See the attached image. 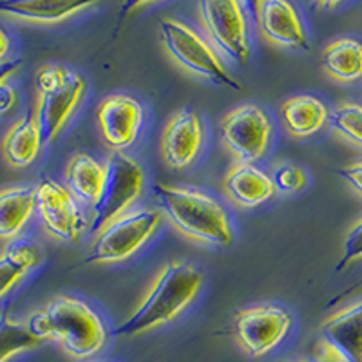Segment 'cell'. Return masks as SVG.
Returning <instances> with one entry per match:
<instances>
[{
	"instance_id": "cell-23",
	"label": "cell",
	"mask_w": 362,
	"mask_h": 362,
	"mask_svg": "<svg viewBox=\"0 0 362 362\" xmlns=\"http://www.w3.org/2000/svg\"><path fill=\"white\" fill-rule=\"evenodd\" d=\"M42 255L38 248L29 241H13L0 254V297H4L9 290L18 284V281L31 268L40 263Z\"/></svg>"
},
{
	"instance_id": "cell-27",
	"label": "cell",
	"mask_w": 362,
	"mask_h": 362,
	"mask_svg": "<svg viewBox=\"0 0 362 362\" xmlns=\"http://www.w3.org/2000/svg\"><path fill=\"white\" fill-rule=\"evenodd\" d=\"M358 259H362V219L355 223L351 226V230L348 232V235H346L344 245H342V255L337 267H335V274L342 272L348 264Z\"/></svg>"
},
{
	"instance_id": "cell-8",
	"label": "cell",
	"mask_w": 362,
	"mask_h": 362,
	"mask_svg": "<svg viewBox=\"0 0 362 362\" xmlns=\"http://www.w3.org/2000/svg\"><path fill=\"white\" fill-rule=\"evenodd\" d=\"M198 15L210 44L238 64H247L252 54L247 11L238 0H203Z\"/></svg>"
},
{
	"instance_id": "cell-5",
	"label": "cell",
	"mask_w": 362,
	"mask_h": 362,
	"mask_svg": "<svg viewBox=\"0 0 362 362\" xmlns=\"http://www.w3.org/2000/svg\"><path fill=\"white\" fill-rule=\"evenodd\" d=\"M158 28L165 51L183 69L198 74L219 87L232 90L241 89V83L226 69L221 54L216 51L214 45L206 42L189 24L176 18H161Z\"/></svg>"
},
{
	"instance_id": "cell-24",
	"label": "cell",
	"mask_w": 362,
	"mask_h": 362,
	"mask_svg": "<svg viewBox=\"0 0 362 362\" xmlns=\"http://www.w3.org/2000/svg\"><path fill=\"white\" fill-rule=\"evenodd\" d=\"M40 339L29 329L28 322H18L6 312L0 313V362H8L22 351L33 350Z\"/></svg>"
},
{
	"instance_id": "cell-20",
	"label": "cell",
	"mask_w": 362,
	"mask_h": 362,
	"mask_svg": "<svg viewBox=\"0 0 362 362\" xmlns=\"http://www.w3.org/2000/svg\"><path fill=\"white\" fill-rule=\"evenodd\" d=\"M37 210L33 187L0 190V239H15Z\"/></svg>"
},
{
	"instance_id": "cell-29",
	"label": "cell",
	"mask_w": 362,
	"mask_h": 362,
	"mask_svg": "<svg viewBox=\"0 0 362 362\" xmlns=\"http://www.w3.org/2000/svg\"><path fill=\"white\" fill-rule=\"evenodd\" d=\"M15 102H17V90L8 83H2L0 86V115L11 111L15 107Z\"/></svg>"
},
{
	"instance_id": "cell-18",
	"label": "cell",
	"mask_w": 362,
	"mask_h": 362,
	"mask_svg": "<svg viewBox=\"0 0 362 362\" xmlns=\"http://www.w3.org/2000/svg\"><path fill=\"white\" fill-rule=\"evenodd\" d=\"M281 119L284 127L296 138H306L321 131L329 119L325 103L315 96L299 95L284 100L281 105Z\"/></svg>"
},
{
	"instance_id": "cell-17",
	"label": "cell",
	"mask_w": 362,
	"mask_h": 362,
	"mask_svg": "<svg viewBox=\"0 0 362 362\" xmlns=\"http://www.w3.org/2000/svg\"><path fill=\"white\" fill-rule=\"evenodd\" d=\"M95 2H62V0H0V13L38 24H58L80 15Z\"/></svg>"
},
{
	"instance_id": "cell-21",
	"label": "cell",
	"mask_w": 362,
	"mask_h": 362,
	"mask_svg": "<svg viewBox=\"0 0 362 362\" xmlns=\"http://www.w3.org/2000/svg\"><path fill=\"white\" fill-rule=\"evenodd\" d=\"M66 187L76 199L93 203L98 199L105 181V165L96 161L89 154H76L66 167Z\"/></svg>"
},
{
	"instance_id": "cell-32",
	"label": "cell",
	"mask_w": 362,
	"mask_h": 362,
	"mask_svg": "<svg viewBox=\"0 0 362 362\" xmlns=\"http://www.w3.org/2000/svg\"><path fill=\"white\" fill-rule=\"evenodd\" d=\"M361 286H362V279H361V281H357V283H354V284H351L350 288L346 290L344 293H341V296H339V297H335V299L332 300V303H335V300H341V299H344V297H348V296H350L351 292H355V290H357V288H361Z\"/></svg>"
},
{
	"instance_id": "cell-25",
	"label": "cell",
	"mask_w": 362,
	"mask_h": 362,
	"mask_svg": "<svg viewBox=\"0 0 362 362\" xmlns=\"http://www.w3.org/2000/svg\"><path fill=\"white\" fill-rule=\"evenodd\" d=\"M329 124L337 134L362 147V105L342 103L329 115Z\"/></svg>"
},
{
	"instance_id": "cell-2",
	"label": "cell",
	"mask_w": 362,
	"mask_h": 362,
	"mask_svg": "<svg viewBox=\"0 0 362 362\" xmlns=\"http://www.w3.org/2000/svg\"><path fill=\"white\" fill-rule=\"evenodd\" d=\"M28 326L40 341L60 342L73 358H90L107 342V332L98 313L76 297H53L42 312L29 317Z\"/></svg>"
},
{
	"instance_id": "cell-22",
	"label": "cell",
	"mask_w": 362,
	"mask_h": 362,
	"mask_svg": "<svg viewBox=\"0 0 362 362\" xmlns=\"http://www.w3.org/2000/svg\"><path fill=\"white\" fill-rule=\"evenodd\" d=\"M321 64L332 78L355 82L362 78V44L355 38H339L326 45Z\"/></svg>"
},
{
	"instance_id": "cell-28",
	"label": "cell",
	"mask_w": 362,
	"mask_h": 362,
	"mask_svg": "<svg viewBox=\"0 0 362 362\" xmlns=\"http://www.w3.org/2000/svg\"><path fill=\"white\" fill-rule=\"evenodd\" d=\"M337 174L350 183L355 192L362 196V161L341 167V169H337Z\"/></svg>"
},
{
	"instance_id": "cell-3",
	"label": "cell",
	"mask_w": 362,
	"mask_h": 362,
	"mask_svg": "<svg viewBox=\"0 0 362 362\" xmlns=\"http://www.w3.org/2000/svg\"><path fill=\"white\" fill-rule=\"evenodd\" d=\"M153 190L161 214L183 235L212 247H230L234 243L230 216L210 194L163 183H154Z\"/></svg>"
},
{
	"instance_id": "cell-10",
	"label": "cell",
	"mask_w": 362,
	"mask_h": 362,
	"mask_svg": "<svg viewBox=\"0 0 362 362\" xmlns=\"http://www.w3.org/2000/svg\"><path fill=\"white\" fill-rule=\"evenodd\" d=\"M219 134L239 163H254L270 147L272 122L263 109L245 103L225 115L219 124Z\"/></svg>"
},
{
	"instance_id": "cell-1",
	"label": "cell",
	"mask_w": 362,
	"mask_h": 362,
	"mask_svg": "<svg viewBox=\"0 0 362 362\" xmlns=\"http://www.w3.org/2000/svg\"><path fill=\"white\" fill-rule=\"evenodd\" d=\"M203 286V274L187 261L173 259L153 281L138 308L125 319L116 335H141L176 321Z\"/></svg>"
},
{
	"instance_id": "cell-11",
	"label": "cell",
	"mask_w": 362,
	"mask_h": 362,
	"mask_svg": "<svg viewBox=\"0 0 362 362\" xmlns=\"http://www.w3.org/2000/svg\"><path fill=\"white\" fill-rule=\"evenodd\" d=\"M317 362H362V300L328 317L313 346Z\"/></svg>"
},
{
	"instance_id": "cell-13",
	"label": "cell",
	"mask_w": 362,
	"mask_h": 362,
	"mask_svg": "<svg viewBox=\"0 0 362 362\" xmlns=\"http://www.w3.org/2000/svg\"><path fill=\"white\" fill-rule=\"evenodd\" d=\"M96 122L105 144L116 153L131 147L144 124V107L127 95H109L96 109Z\"/></svg>"
},
{
	"instance_id": "cell-19",
	"label": "cell",
	"mask_w": 362,
	"mask_h": 362,
	"mask_svg": "<svg viewBox=\"0 0 362 362\" xmlns=\"http://www.w3.org/2000/svg\"><path fill=\"white\" fill-rule=\"evenodd\" d=\"M42 145V132L35 115H25L11 125L2 141V153L13 167H28L37 160Z\"/></svg>"
},
{
	"instance_id": "cell-9",
	"label": "cell",
	"mask_w": 362,
	"mask_h": 362,
	"mask_svg": "<svg viewBox=\"0 0 362 362\" xmlns=\"http://www.w3.org/2000/svg\"><path fill=\"white\" fill-rule=\"evenodd\" d=\"M293 315L284 306L267 303L241 310L234 317V339L247 355L259 358L288 337Z\"/></svg>"
},
{
	"instance_id": "cell-33",
	"label": "cell",
	"mask_w": 362,
	"mask_h": 362,
	"mask_svg": "<svg viewBox=\"0 0 362 362\" xmlns=\"http://www.w3.org/2000/svg\"><path fill=\"white\" fill-rule=\"evenodd\" d=\"M292 362H317V361H310V358H297V361H292Z\"/></svg>"
},
{
	"instance_id": "cell-6",
	"label": "cell",
	"mask_w": 362,
	"mask_h": 362,
	"mask_svg": "<svg viewBox=\"0 0 362 362\" xmlns=\"http://www.w3.org/2000/svg\"><path fill=\"white\" fill-rule=\"evenodd\" d=\"M161 223L163 214L160 209L129 210L100 228L82 263H119L129 259L153 239Z\"/></svg>"
},
{
	"instance_id": "cell-26",
	"label": "cell",
	"mask_w": 362,
	"mask_h": 362,
	"mask_svg": "<svg viewBox=\"0 0 362 362\" xmlns=\"http://www.w3.org/2000/svg\"><path fill=\"white\" fill-rule=\"evenodd\" d=\"M272 181L276 190H281L284 194L299 192L308 185V176H306L305 169H300L299 165L293 163H281L274 169L272 174Z\"/></svg>"
},
{
	"instance_id": "cell-7",
	"label": "cell",
	"mask_w": 362,
	"mask_h": 362,
	"mask_svg": "<svg viewBox=\"0 0 362 362\" xmlns=\"http://www.w3.org/2000/svg\"><path fill=\"white\" fill-rule=\"evenodd\" d=\"M145 185L141 165L125 153L112 151L105 161V181L98 199L90 205V230L111 223L112 219L127 214L129 209L140 199Z\"/></svg>"
},
{
	"instance_id": "cell-14",
	"label": "cell",
	"mask_w": 362,
	"mask_h": 362,
	"mask_svg": "<svg viewBox=\"0 0 362 362\" xmlns=\"http://www.w3.org/2000/svg\"><path fill=\"white\" fill-rule=\"evenodd\" d=\"M205 127L203 119L192 109H180L167 122L161 134V153L165 163L173 169L192 165L203 147Z\"/></svg>"
},
{
	"instance_id": "cell-30",
	"label": "cell",
	"mask_w": 362,
	"mask_h": 362,
	"mask_svg": "<svg viewBox=\"0 0 362 362\" xmlns=\"http://www.w3.org/2000/svg\"><path fill=\"white\" fill-rule=\"evenodd\" d=\"M22 66H24V60H22V58H6V60H2V62H0V86L6 83V80L17 73Z\"/></svg>"
},
{
	"instance_id": "cell-15",
	"label": "cell",
	"mask_w": 362,
	"mask_h": 362,
	"mask_svg": "<svg viewBox=\"0 0 362 362\" xmlns=\"http://www.w3.org/2000/svg\"><path fill=\"white\" fill-rule=\"evenodd\" d=\"M255 21L261 35L272 44L292 49H308V35L299 11L284 0L255 4Z\"/></svg>"
},
{
	"instance_id": "cell-31",
	"label": "cell",
	"mask_w": 362,
	"mask_h": 362,
	"mask_svg": "<svg viewBox=\"0 0 362 362\" xmlns=\"http://www.w3.org/2000/svg\"><path fill=\"white\" fill-rule=\"evenodd\" d=\"M9 51V38L8 35L4 33V29H0V62L6 60V54Z\"/></svg>"
},
{
	"instance_id": "cell-16",
	"label": "cell",
	"mask_w": 362,
	"mask_h": 362,
	"mask_svg": "<svg viewBox=\"0 0 362 362\" xmlns=\"http://www.w3.org/2000/svg\"><path fill=\"white\" fill-rule=\"evenodd\" d=\"M223 190L234 203L247 209L263 205L276 194L272 176L254 163H238L226 173Z\"/></svg>"
},
{
	"instance_id": "cell-12",
	"label": "cell",
	"mask_w": 362,
	"mask_h": 362,
	"mask_svg": "<svg viewBox=\"0 0 362 362\" xmlns=\"http://www.w3.org/2000/svg\"><path fill=\"white\" fill-rule=\"evenodd\" d=\"M35 192L37 212L45 230L60 241H78L87 226V219L69 189L51 177H45L35 187Z\"/></svg>"
},
{
	"instance_id": "cell-4",
	"label": "cell",
	"mask_w": 362,
	"mask_h": 362,
	"mask_svg": "<svg viewBox=\"0 0 362 362\" xmlns=\"http://www.w3.org/2000/svg\"><path fill=\"white\" fill-rule=\"evenodd\" d=\"M38 102L35 118L40 127L44 145L53 144L66 124L80 107L87 90V82L82 74L64 66L49 64L37 71L35 76Z\"/></svg>"
}]
</instances>
